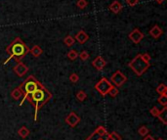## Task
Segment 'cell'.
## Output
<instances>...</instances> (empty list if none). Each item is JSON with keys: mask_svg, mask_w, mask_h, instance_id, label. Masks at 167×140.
I'll return each mask as SVG.
<instances>
[{"mask_svg": "<svg viewBox=\"0 0 167 140\" xmlns=\"http://www.w3.org/2000/svg\"><path fill=\"white\" fill-rule=\"evenodd\" d=\"M110 134H111V138L114 139V140H122L121 136H120V135L117 132H115V131H114V132H111Z\"/></svg>", "mask_w": 167, "mask_h": 140, "instance_id": "cell-31", "label": "cell"}, {"mask_svg": "<svg viewBox=\"0 0 167 140\" xmlns=\"http://www.w3.org/2000/svg\"><path fill=\"white\" fill-rule=\"evenodd\" d=\"M52 98V94L45 87L44 85L40 83L39 87L35 91H33L31 94L28 95L27 99L31 102V104L34 106V122L37 121V116H38V111L40 108L47 103Z\"/></svg>", "mask_w": 167, "mask_h": 140, "instance_id": "cell-1", "label": "cell"}, {"mask_svg": "<svg viewBox=\"0 0 167 140\" xmlns=\"http://www.w3.org/2000/svg\"><path fill=\"white\" fill-rule=\"evenodd\" d=\"M74 42H75V39H74V37L72 35H68L64 39V43L66 45V46H72Z\"/></svg>", "mask_w": 167, "mask_h": 140, "instance_id": "cell-19", "label": "cell"}, {"mask_svg": "<svg viewBox=\"0 0 167 140\" xmlns=\"http://www.w3.org/2000/svg\"><path fill=\"white\" fill-rule=\"evenodd\" d=\"M92 65L97 71H103V69L106 67L107 62L102 58V56H97L92 62Z\"/></svg>", "mask_w": 167, "mask_h": 140, "instance_id": "cell-11", "label": "cell"}, {"mask_svg": "<svg viewBox=\"0 0 167 140\" xmlns=\"http://www.w3.org/2000/svg\"><path fill=\"white\" fill-rule=\"evenodd\" d=\"M85 140H114L110 132L103 125H100Z\"/></svg>", "mask_w": 167, "mask_h": 140, "instance_id": "cell-5", "label": "cell"}, {"mask_svg": "<svg viewBox=\"0 0 167 140\" xmlns=\"http://www.w3.org/2000/svg\"><path fill=\"white\" fill-rule=\"evenodd\" d=\"M69 80L72 81V82H73V83H75V82H77L78 80H79V77H78V75L77 73H72V75L69 76Z\"/></svg>", "mask_w": 167, "mask_h": 140, "instance_id": "cell-29", "label": "cell"}, {"mask_svg": "<svg viewBox=\"0 0 167 140\" xmlns=\"http://www.w3.org/2000/svg\"><path fill=\"white\" fill-rule=\"evenodd\" d=\"M110 10L114 14H118L122 10V4L119 1H114L110 5Z\"/></svg>", "mask_w": 167, "mask_h": 140, "instance_id": "cell-14", "label": "cell"}, {"mask_svg": "<svg viewBox=\"0 0 167 140\" xmlns=\"http://www.w3.org/2000/svg\"><path fill=\"white\" fill-rule=\"evenodd\" d=\"M128 66L134 72V73H136V76L141 77L144 73L147 72V70L149 68L151 64L145 62L142 59L141 54H138L136 55L135 58H133V60L128 64Z\"/></svg>", "mask_w": 167, "mask_h": 140, "instance_id": "cell-4", "label": "cell"}, {"mask_svg": "<svg viewBox=\"0 0 167 140\" xmlns=\"http://www.w3.org/2000/svg\"><path fill=\"white\" fill-rule=\"evenodd\" d=\"M143 140H156V139H154L153 136H151V135H146V136H145V138L143 139Z\"/></svg>", "mask_w": 167, "mask_h": 140, "instance_id": "cell-33", "label": "cell"}, {"mask_svg": "<svg viewBox=\"0 0 167 140\" xmlns=\"http://www.w3.org/2000/svg\"><path fill=\"white\" fill-rule=\"evenodd\" d=\"M6 52L10 55V57L4 62V64H7L11 59H14L18 63L30 52V48L24 44V42L20 37H17L6 48Z\"/></svg>", "mask_w": 167, "mask_h": 140, "instance_id": "cell-2", "label": "cell"}, {"mask_svg": "<svg viewBox=\"0 0 167 140\" xmlns=\"http://www.w3.org/2000/svg\"><path fill=\"white\" fill-rule=\"evenodd\" d=\"M118 92H119L118 87H115V86H112V88L110 90V91H108V94H110V96L114 98V97H116V96H117Z\"/></svg>", "mask_w": 167, "mask_h": 140, "instance_id": "cell-25", "label": "cell"}, {"mask_svg": "<svg viewBox=\"0 0 167 140\" xmlns=\"http://www.w3.org/2000/svg\"><path fill=\"white\" fill-rule=\"evenodd\" d=\"M157 140H164V139H162V138H158Z\"/></svg>", "mask_w": 167, "mask_h": 140, "instance_id": "cell-35", "label": "cell"}, {"mask_svg": "<svg viewBox=\"0 0 167 140\" xmlns=\"http://www.w3.org/2000/svg\"><path fill=\"white\" fill-rule=\"evenodd\" d=\"M111 88H112V84L111 83V81H108L106 79V77H102V79L95 84V89L97 90L102 96H106Z\"/></svg>", "mask_w": 167, "mask_h": 140, "instance_id": "cell-6", "label": "cell"}, {"mask_svg": "<svg viewBox=\"0 0 167 140\" xmlns=\"http://www.w3.org/2000/svg\"><path fill=\"white\" fill-rule=\"evenodd\" d=\"M65 122H66V125H69L70 127H74V126H76L78 125L79 122H80V118L77 116L76 113L70 112L68 115V117L66 118Z\"/></svg>", "mask_w": 167, "mask_h": 140, "instance_id": "cell-10", "label": "cell"}, {"mask_svg": "<svg viewBox=\"0 0 167 140\" xmlns=\"http://www.w3.org/2000/svg\"><path fill=\"white\" fill-rule=\"evenodd\" d=\"M159 112H160V110L158 109L156 106L153 107V108L151 109V111H149V113H151L153 117H157V116H158V114H159Z\"/></svg>", "mask_w": 167, "mask_h": 140, "instance_id": "cell-28", "label": "cell"}, {"mask_svg": "<svg viewBox=\"0 0 167 140\" xmlns=\"http://www.w3.org/2000/svg\"><path fill=\"white\" fill-rule=\"evenodd\" d=\"M87 97V94L85 93V91H83V90H79V91L77 92L76 94V98L79 100V101H84L86 99Z\"/></svg>", "mask_w": 167, "mask_h": 140, "instance_id": "cell-24", "label": "cell"}, {"mask_svg": "<svg viewBox=\"0 0 167 140\" xmlns=\"http://www.w3.org/2000/svg\"><path fill=\"white\" fill-rule=\"evenodd\" d=\"M157 101L159 102V104H161L163 107H166L167 106V94L164 93V94H161V95H159Z\"/></svg>", "mask_w": 167, "mask_h": 140, "instance_id": "cell-22", "label": "cell"}, {"mask_svg": "<svg viewBox=\"0 0 167 140\" xmlns=\"http://www.w3.org/2000/svg\"><path fill=\"white\" fill-rule=\"evenodd\" d=\"M30 52L31 54L34 57V58H38V57H40L41 55H42L43 53V50L41 49V47L39 46V45H34L31 49H30Z\"/></svg>", "mask_w": 167, "mask_h": 140, "instance_id": "cell-15", "label": "cell"}, {"mask_svg": "<svg viewBox=\"0 0 167 140\" xmlns=\"http://www.w3.org/2000/svg\"><path fill=\"white\" fill-rule=\"evenodd\" d=\"M163 34V31H162L161 28H159L158 26H154L151 28V31H149V34H151L153 38H159L160 36Z\"/></svg>", "mask_w": 167, "mask_h": 140, "instance_id": "cell-13", "label": "cell"}, {"mask_svg": "<svg viewBox=\"0 0 167 140\" xmlns=\"http://www.w3.org/2000/svg\"><path fill=\"white\" fill-rule=\"evenodd\" d=\"M156 91L159 94V95H161V94H164L167 92V86L164 84V83H160L159 85L157 86V87L156 88Z\"/></svg>", "mask_w": 167, "mask_h": 140, "instance_id": "cell-20", "label": "cell"}, {"mask_svg": "<svg viewBox=\"0 0 167 140\" xmlns=\"http://www.w3.org/2000/svg\"><path fill=\"white\" fill-rule=\"evenodd\" d=\"M68 57L69 59H70L72 61L75 60L77 57H78V52L76 50H74V49H72V50H69V53H68Z\"/></svg>", "mask_w": 167, "mask_h": 140, "instance_id": "cell-23", "label": "cell"}, {"mask_svg": "<svg viewBox=\"0 0 167 140\" xmlns=\"http://www.w3.org/2000/svg\"><path fill=\"white\" fill-rule=\"evenodd\" d=\"M13 71L17 76L22 77L28 72V67L26 64H24L23 62L20 61V62H18V64L13 68Z\"/></svg>", "mask_w": 167, "mask_h": 140, "instance_id": "cell-9", "label": "cell"}, {"mask_svg": "<svg viewBox=\"0 0 167 140\" xmlns=\"http://www.w3.org/2000/svg\"><path fill=\"white\" fill-rule=\"evenodd\" d=\"M76 5H77V7L79 8V9H84V8L87 6V1L86 0H78Z\"/></svg>", "mask_w": 167, "mask_h": 140, "instance_id": "cell-27", "label": "cell"}, {"mask_svg": "<svg viewBox=\"0 0 167 140\" xmlns=\"http://www.w3.org/2000/svg\"><path fill=\"white\" fill-rule=\"evenodd\" d=\"M126 3L127 5L131 6V7H134L136 6L138 3H139V0H126Z\"/></svg>", "mask_w": 167, "mask_h": 140, "instance_id": "cell-32", "label": "cell"}, {"mask_svg": "<svg viewBox=\"0 0 167 140\" xmlns=\"http://www.w3.org/2000/svg\"><path fill=\"white\" fill-rule=\"evenodd\" d=\"M11 96L14 98L15 100H20L21 98H22L24 96V94H23V91H22V89H21L20 87H17L15 88L13 91H12L11 93Z\"/></svg>", "mask_w": 167, "mask_h": 140, "instance_id": "cell-17", "label": "cell"}, {"mask_svg": "<svg viewBox=\"0 0 167 140\" xmlns=\"http://www.w3.org/2000/svg\"><path fill=\"white\" fill-rule=\"evenodd\" d=\"M78 57H79V58H80L82 61H86L87 59L89 58V53L87 52V51H85V50H84V51H81V52L78 54Z\"/></svg>", "mask_w": 167, "mask_h": 140, "instance_id": "cell-26", "label": "cell"}, {"mask_svg": "<svg viewBox=\"0 0 167 140\" xmlns=\"http://www.w3.org/2000/svg\"><path fill=\"white\" fill-rule=\"evenodd\" d=\"M127 80V77H125L120 71H116L111 77V83L115 86V87H120L123 83H125Z\"/></svg>", "mask_w": 167, "mask_h": 140, "instance_id": "cell-7", "label": "cell"}, {"mask_svg": "<svg viewBox=\"0 0 167 140\" xmlns=\"http://www.w3.org/2000/svg\"><path fill=\"white\" fill-rule=\"evenodd\" d=\"M156 118H158V120L163 125H167V107H163V109L160 110V112Z\"/></svg>", "mask_w": 167, "mask_h": 140, "instance_id": "cell-16", "label": "cell"}, {"mask_svg": "<svg viewBox=\"0 0 167 140\" xmlns=\"http://www.w3.org/2000/svg\"><path fill=\"white\" fill-rule=\"evenodd\" d=\"M30 133H31L30 129H28L27 127H26V126H22V127H21V129L18 130V134H19L22 138H27V137L28 136V135H30Z\"/></svg>", "mask_w": 167, "mask_h": 140, "instance_id": "cell-18", "label": "cell"}, {"mask_svg": "<svg viewBox=\"0 0 167 140\" xmlns=\"http://www.w3.org/2000/svg\"><path fill=\"white\" fill-rule=\"evenodd\" d=\"M156 1L157 3H159V4H161L162 2H163V1H164V0H156Z\"/></svg>", "mask_w": 167, "mask_h": 140, "instance_id": "cell-34", "label": "cell"}, {"mask_svg": "<svg viewBox=\"0 0 167 140\" xmlns=\"http://www.w3.org/2000/svg\"><path fill=\"white\" fill-rule=\"evenodd\" d=\"M141 57H142V59H143L145 62H147V63H149V62H151L152 57H151V55L149 54V53H144V54H141Z\"/></svg>", "mask_w": 167, "mask_h": 140, "instance_id": "cell-30", "label": "cell"}, {"mask_svg": "<svg viewBox=\"0 0 167 140\" xmlns=\"http://www.w3.org/2000/svg\"><path fill=\"white\" fill-rule=\"evenodd\" d=\"M39 85H40V82L37 80L33 76H30L22 84L19 86V87L22 89L23 94H24L22 102L20 103V106H22L24 103L26 102L28 95L31 94L33 91H35V90L39 87Z\"/></svg>", "mask_w": 167, "mask_h": 140, "instance_id": "cell-3", "label": "cell"}, {"mask_svg": "<svg viewBox=\"0 0 167 140\" xmlns=\"http://www.w3.org/2000/svg\"><path fill=\"white\" fill-rule=\"evenodd\" d=\"M74 39H75L77 42H79L80 44H84L86 41L89 39V36L84 31H79L75 34V36H74Z\"/></svg>", "mask_w": 167, "mask_h": 140, "instance_id": "cell-12", "label": "cell"}, {"mask_svg": "<svg viewBox=\"0 0 167 140\" xmlns=\"http://www.w3.org/2000/svg\"><path fill=\"white\" fill-rule=\"evenodd\" d=\"M144 36H145L144 34L139 30V28H135V30H133L130 34H129V38H130L132 42L135 44L140 43L141 41L143 40Z\"/></svg>", "mask_w": 167, "mask_h": 140, "instance_id": "cell-8", "label": "cell"}, {"mask_svg": "<svg viewBox=\"0 0 167 140\" xmlns=\"http://www.w3.org/2000/svg\"><path fill=\"white\" fill-rule=\"evenodd\" d=\"M138 133H139V135H141V136L145 137L146 135L149 134V129L146 125H142L141 127H139V129H138Z\"/></svg>", "mask_w": 167, "mask_h": 140, "instance_id": "cell-21", "label": "cell"}]
</instances>
